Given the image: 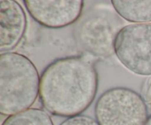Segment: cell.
Listing matches in <instances>:
<instances>
[{
	"instance_id": "30bf717a",
	"label": "cell",
	"mask_w": 151,
	"mask_h": 125,
	"mask_svg": "<svg viewBox=\"0 0 151 125\" xmlns=\"http://www.w3.org/2000/svg\"><path fill=\"white\" fill-rule=\"evenodd\" d=\"M60 125H100L98 122L88 116H79L71 117L62 122Z\"/></svg>"
},
{
	"instance_id": "8fae6325",
	"label": "cell",
	"mask_w": 151,
	"mask_h": 125,
	"mask_svg": "<svg viewBox=\"0 0 151 125\" xmlns=\"http://www.w3.org/2000/svg\"><path fill=\"white\" fill-rule=\"evenodd\" d=\"M141 96L146 104L151 108V76L143 82L141 88Z\"/></svg>"
},
{
	"instance_id": "7c38bea8",
	"label": "cell",
	"mask_w": 151,
	"mask_h": 125,
	"mask_svg": "<svg viewBox=\"0 0 151 125\" xmlns=\"http://www.w3.org/2000/svg\"><path fill=\"white\" fill-rule=\"evenodd\" d=\"M145 125H151V116L148 118V119H147V122H146Z\"/></svg>"
},
{
	"instance_id": "5b68a950",
	"label": "cell",
	"mask_w": 151,
	"mask_h": 125,
	"mask_svg": "<svg viewBox=\"0 0 151 125\" xmlns=\"http://www.w3.org/2000/svg\"><path fill=\"white\" fill-rule=\"evenodd\" d=\"M114 51L128 70L151 76V23L123 26L116 35Z\"/></svg>"
},
{
	"instance_id": "3957f363",
	"label": "cell",
	"mask_w": 151,
	"mask_h": 125,
	"mask_svg": "<svg viewBox=\"0 0 151 125\" xmlns=\"http://www.w3.org/2000/svg\"><path fill=\"white\" fill-rule=\"evenodd\" d=\"M94 113L100 125H145L148 119L142 96L123 87L103 93L96 103Z\"/></svg>"
},
{
	"instance_id": "7a4b0ae2",
	"label": "cell",
	"mask_w": 151,
	"mask_h": 125,
	"mask_svg": "<svg viewBox=\"0 0 151 125\" xmlns=\"http://www.w3.org/2000/svg\"><path fill=\"white\" fill-rule=\"evenodd\" d=\"M40 76L29 58L16 52L0 55V113L12 116L29 109L39 95Z\"/></svg>"
},
{
	"instance_id": "6da1fadb",
	"label": "cell",
	"mask_w": 151,
	"mask_h": 125,
	"mask_svg": "<svg viewBox=\"0 0 151 125\" xmlns=\"http://www.w3.org/2000/svg\"><path fill=\"white\" fill-rule=\"evenodd\" d=\"M97 88L94 63L85 57L72 56L55 60L46 68L40 78L39 96L49 113L71 118L91 105Z\"/></svg>"
},
{
	"instance_id": "8992f818",
	"label": "cell",
	"mask_w": 151,
	"mask_h": 125,
	"mask_svg": "<svg viewBox=\"0 0 151 125\" xmlns=\"http://www.w3.org/2000/svg\"><path fill=\"white\" fill-rule=\"evenodd\" d=\"M25 7L32 19L42 26L62 28L76 21L81 16V0H26Z\"/></svg>"
},
{
	"instance_id": "277c9868",
	"label": "cell",
	"mask_w": 151,
	"mask_h": 125,
	"mask_svg": "<svg viewBox=\"0 0 151 125\" xmlns=\"http://www.w3.org/2000/svg\"><path fill=\"white\" fill-rule=\"evenodd\" d=\"M122 21L109 10H97L87 15L79 22L75 32L80 46L95 57H108L114 51L116 35Z\"/></svg>"
},
{
	"instance_id": "9c48e42d",
	"label": "cell",
	"mask_w": 151,
	"mask_h": 125,
	"mask_svg": "<svg viewBox=\"0 0 151 125\" xmlns=\"http://www.w3.org/2000/svg\"><path fill=\"white\" fill-rule=\"evenodd\" d=\"M1 125H54L48 113L38 108H29L8 116Z\"/></svg>"
},
{
	"instance_id": "52a82bcc",
	"label": "cell",
	"mask_w": 151,
	"mask_h": 125,
	"mask_svg": "<svg viewBox=\"0 0 151 125\" xmlns=\"http://www.w3.org/2000/svg\"><path fill=\"white\" fill-rule=\"evenodd\" d=\"M27 17L24 9L14 0L0 1V51L9 52L24 35Z\"/></svg>"
},
{
	"instance_id": "ba28073f",
	"label": "cell",
	"mask_w": 151,
	"mask_h": 125,
	"mask_svg": "<svg viewBox=\"0 0 151 125\" xmlns=\"http://www.w3.org/2000/svg\"><path fill=\"white\" fill-rule=\"evenodd\" d=\"M116 13L128 21L145 24L151 21V1L149 0H113Z\"/></svg>"
}]
</instances>
